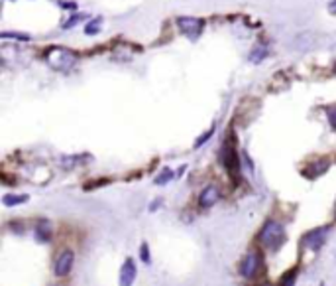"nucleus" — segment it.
Here are the masks:
<instances>
[{"label": "nucleus", "instance_id": "obj_1", "mask_svg": "<svg viewBox=\"0 0 336 286\" xmlns=\"http://www.w3.org/2000/svg\"><path fill=\"white\" fill-rule=\"evenodd\" d=\"M260 243L267 249H277L285 241V229L279 221H267L258 235Z\"/></svg>", "mask_w": 336, "mask_h": 286}, {"label": "nucleus", "instance_id": "obj_2", "mask_svg": "<svg viewBox=\"0 0 336 286\" xmlns=\"http://www.w3.org/2000/svg\"><path fill=\"white\" fill-rule=\"evenodd\" d=\"M77 62V53L67 50V48H51L48 52V64L57 69V71H67L71 69Z\"/></svg>", "mask_w": 336, "mask_h": 286}, {"label": "nucleus", "instance_id": "obj_3", "mask_svg": "<svg viewBox=\"0 0 336 286\" xmlns=\"http://www.w3.org/2000/svg\"><path fill=\"white\" fill-rule=\"evenodd\" d=\"M177 28L183 34H187L189 38H195V36H199L200 30L205 28V22L200 18H193V16H179L177 18Z\"/></svg>", "mask_w": 336, "mask_h": 286}, {"label": "nucleus", "instance_id": "obj_4", "mask_svg": "<svg viewBox=\"0 0 336 286\" xmlns=\"http://www.w3.org/2000/svg\"><path fill=\"white\" fill-rule=\"evenodd\" d=\"M326 235H328V227H319V229H312L309 233L303 237V245L312 251H319L326 241Z\"/></svg>", "mask_w": 336, "mask_h": 286}, {"label": "nucleus", "instance_id": "obj_5", "mask_svg": "<svg viewBox=\"0 0 336 286\" xmlns=\"http://www.w3.org/2000/svg\"><path fill=\"white\" fill-rule=\"evenodd\" d=\"M220 160H222L224 168L228 170L230 174H238V170H240V164H238V154H236V148H234L230 142L224 144L222 152H220Z\"/></svg>", "mask_w": 336, "mask_h": 286}, {"label": "nucleus", "instance_id": "obj_6", "mask_svg": "<svg viewBox=\"0 0 336 286\" xmlns=\"http://www.w3.org/2000/svg\"><path fill=\"white\" fill-rule=\"evenodd\" d=\"M260 255L258 253H248L244 260H242V264H240V274L244 276V278H252V276H256V273L260 271Z\"/></svg>", "mask_w": 336, "mask_h": 286}, {"label": "nucleus", "instance_id": "obj_7", "mask_svg": "<svg viewBox=\"0 0 336 286\" xmlns=\"http://www.w3.org/2000/svg\"><path fill=\"white\" fill-rule=\"evenodd\" d=\"M73 262H75V253L73 251H69V249H65L61 255L57 257V260H55V274H57V276L69 274L71 273V269H73Z\"/></svg>", "mask_w": 336, "mask_h": 286}, {"label": "nucleus", "instance_id": "obj_8", "mask_svg": "<svg viewBox=\"0 0 336 286\" xmlns=\"http://www.w3.org/2000/svg\"><path fill=\"white\" fill-rule=\"evenodd\" d=\"M218 199H220V190H218L216 186H207L199 195V206L203 209H209V208H212Z\"/></svg>", "mask_w": 336, "mask_h": 286}, {"label": "nucleus", "instance_id": "obj_9", "mask_svg": "<svg viewBox=\"0 0 336 286\" xmlns=\"http://www.w3.org/2000/svg\"><path fill=\"white\" fill-rule=\"evenodd\" d=\"M136 262L134 259H126V262L120 269V286H132L136 280Z\"/></svg>", "mask_w": 336, "mask_h": 286}, {"label": "nucleus", "instance_id": "obj_10", "mask_svg": "<svg viewBox=\"0 0 336 286\" xmlns=\"http://www.w3.org/2000/svg\"><path fill=\"white\" fill-rule=\"evenodd\" d=\"M34 235H36L39 243H48L51 237V225L48 221H39L36 225V229H34Z\"/></svg>", "mask_w": 336, "mask_h": 286}, {"label": "nucleus", "instance_id": "obj_11", "mask_svg": "<svg viewBox=\"0 0 336 286\" xmlns=\"http://www.w3.org/2000/svg\"><path fill=\"white\" fill-rule=\"evenodd\" d=\"M328 166H330V164H328V160H321V162H315L311 168H307L303 174H305L307 178H319L321 174H324V172L328 170Z\"/></svg>", "mask_w": 336, "mask_h": 286}, {"label": "nucleus", "instance_id": "obj_12", "mask_svg": "<svg viewBox=\"0 0 336 286\" xmlns=\"http://www.w3.org/2000/svg\"><path fill=\"white\" fill-rule=\"evenodd\" d=\"M267 53H270V48H267L265 44H258V46L252 48V52H250V62L260 64V62H263V59L267 57Z\"/></svg>", "mask_w": 336, "mask_h": 286}, {"label": "nucleus", "instance_id": "obj_13", "mask_svg": "<svg viewBox=\"0 0 336 286\" xmlns=\"http://www.w3.org/2000/svg\"><path fill=\"white\" fill-rule=\"evenodd\" d=\"M30 197L26 194H18V195H14V194H8V195H4L2 197V203L6 206V208H12V206H22V203H26Z\"/></svg>", "mask_w": 336, "mask_h": 286}, {"label": "nucleus", "instance_id": "obj_14", "mask_svg": "<svg viewBox=\"0 0 336 286\" xmlns=\"http://www.w3.org/2000/svg\"><path fill=\"white\" fill-rule=\"evenodd\" d=\"M173 170H169V168H165V170H162V174L155 178V183L158 186H165V183L169 182V180H173Z\"/></svg>", "mask_w": 336, "mask_h": 286}, {"label": "nucleus", "instance_id": "obj_15", "mask_svg": "<svg viewBox=\"0 0 336 286\" xmlns=\"http://www.w3.org/2000/svg\"><path fill=\"white\" fill-rule=\"evenodd\" d=\"M85 18H87L85 14H73V16H71V18H69L67 22H63V30H71V28L77 26L79 22H83Z\"/></svg>", "mask_w": 336, "mask_h": 286}, {"label": "nucleus", "instance_id": "obj_16", "mask_svg": "<svg viewBox=\"0 0 336 286\" xmlns=\"http://www.w3.org/2000/svg\"><path fill=\"white\" fill-rule=\"evenodd\" d=\"M100 24H102V18H97L93 22H88L87 28H85V34L87 36H93V34H99L100 32Z\"/></svg>", "mask_w": 336, "mask_h": 286}, {"label": "nucleus", "instance_id": "obj_17", "mask_svg": "<svg viewBox=\"0 0 336 286\" xmlns=\"http://www.w3.org/2000/svg\"><path fill=\"white\" fill-rule=\"evenodd\" d=\"M295 278H297V271H289V273L281 278V286H293L295 284Z\"/></svg>", "mask_w": 336, "mask_h": 286}, {"label": "nucleus", "instance_id": "obj_18", "mask_svg": "<svg viewBox=\"0 0 336 286\" xmlns=\"http://www.w3.org/2000/svg\"><path fill=\"white\" fill-rule=\"evenodd\" d=\"M212 132H214V129H209L207 132H205V134H200L199 138H197V142H195V148H200V146H203V144L207 142V140H209V138L212 136Z\"/></svg>", "mask_w": 336, "mask_h": 286}, {"label": "nucleus", "instance_id": "obj_19", "mask_svg": "<svg viewBox=\"0 0 336 286\" xmlns=\"http://www.w3.org/2000/svg\"><path fill=\"white\" fill-rule=\"evenodd\" d=\"M140 257H142V260H144L146 264H149V262H151V259H149V247H148V243H142V247H140Z\"/></svg>", "mask_w": 336, "mask_h": 286}, {"label": "nucleus", "instance_id": "obj_20", "mask_svg": "<svg viewBox=\"0 0 336 286\" xmlns=\"http://www.w3.org/2000/svg\"><path fill=\"white\" fill-rule=\"evenodd\" d=\"M328 122L336 130V107H328Z\"/></svg>", "mask_w": 336, "mask_h": 286}, {"label": "nucleus", "instance_id": "obj_21", "mask_svg": "<svg viewBox=\"0 0 336 286\" xmlns=\"http://www.w3.org/2000/svg\"><path fill=\"white\" fill-rule=\"evenodd\" d=\"M2 38H18V39H28V36H24V34H8V32H4V34H2Z\"/></svg>", "mask_w": 336, "mask_h": 286}, {"label": "nucleus", "instance_id": "obj_22", "mask_svg": "<svg viewBox=\"0 0 336 286\" xmlns=\"http://www.w3.org/2000/svg\"><path fill=\"white\" fill-rule=\"evenodd\" d=\"M328 10H330V14H336V0H330V4H328Z\"/></svg>", "mask_w": 336, "mask_h": 286}, {"label": "nucleus", "instance_id": "obj_23", "mask_svg": "<svg viewBox=\"0 0 336 286\" xmlns=\"http://www.w3.org/2000/svg\"><path fill=\"white\" fill-rule=\"evenodd\" d=\"M162 206V199H158V201H153L151 206H149V211H155V208H160Z\"/></svg>", "mask_w": 336, "mask_h": 286}, {"label": "nucleus", "instance_id": "obj_24", "mask_svg": "<svg viewBox=\"0 0 336 286\" xmlns=\"http://www.w3.org/2000/svg\"><path fill=\"white\" fill-rule=\"evenodd\" d=\"M334 71H336V65H334Z\"/></svg>", "mask_w": 336, "mask_h": 286}, {"label": "nucleus", "instance_id": "obj_25", "mask_svg": "<svg viewBox=\"0 0 336 286\" xmlns=\"http://www.w3.org/2000/svg\"><path fill=\"white\" fill-rule=\"evenodd\" d=\"M321 286H324V284H321Z\"/></svg>", "mask_w": 336, "mask_h": 286}]
</instances>
